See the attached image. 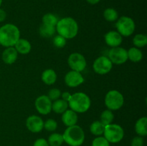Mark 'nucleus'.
<instances>
[{"label":"nucleus","instance_id":"2","mask_svg":"<svg viewBox=\"0 0 147 146\" xmlns=\"http://www.w3.org/2000/svg\"><path fill=\"white\" fill-rule=\"evenodd\" d=\"M55 27L58 34L66 40L74 38L78 33V24L72 17H65L58 20Z\"/></svg>","mask_w":147,"mask_h":146},{"label":"nucleus","instance_id":"4","mask_svg":"<svg viewBox=\"0 0 147 146\" xmlns=\"http://www.w3.org/2000/svg\"><path fill=\"white\" fill-rule=\"evenodd\" d=\"M90 97L84 92L74 93L68 101V107L70 110L77 113H86L90 109Z\"/></svg>","mask_w":147,"mask_h":146},{"label":"nucleus","instance_id":"34","mask_svg":"<svg viewBox=\"0 0 147 146\" xmlns=\"http://www.w3.org/2000/svg\"><path fill=\"white\" fill-rule=\"evenodd\" d=\"M33 146H50L47 140L44 138H38L34 141Z\"/></svg>","mask_w":147,"mask_h":146},{"label":"nucleus","instance_id":"12","mask_svg":"<svg viewBox=\"0 0 147 146\" xmlns=\"http://www.w3.org/2000/svg\"><path fill=\"white\" fill-rule=\"evenodd\" d=\"M65 82L70 87H78L84 82V77L79 72L71 70L65 76Z\"/></svg>","mask_w":147,"mask_h":146},{"label":"nucleus","instance_id":"31","mask_svg":"<svg viewBox=\"0 0 147 146\" xmlns=\"http://www.w3.org/2000/svg\"><path fill=\"white\" fill-rule=\"evenodd\" d=\"M92 146H110V143L102 136H98L92 142Z\"/></svg>","mask_w":147,"mask_h":146},{"label":"nucleus","instance_id":"8","mask_svg":"<svg viewBox=\"0 0 147 146\" xmlns=\"http://www.w3.org/2000/svg\"><path fill=\"white\" fill-rule=\"evenodd\" d=\"M67 63L72 70L79 72L83 71L87 66V62L85 57L78 52L70 54L67 59Z\"/></svg>","mask_w":147,"mask_h":146},{"label":"nucleus","instance_id":"10","mask_svg":"<svg viewBox=\"0 0 147 146\" xmlns=\"http://www.w3.org/2000/svg\"><path fill=\"white\" fill-rule=\"evenodd\" d=\"M108 57L112 64H122L128 60L127 50L121 47H113L109 50Z\"/></svg>","mask_w":147,"mask_h":146},{"label":"nucleus","instance_id":"35","mask_svg":"<svg viewBox=\"0 0 147 146\" xmlns=\"http://www.w3.org/2000/svg\"><path fill=\"white\" fill-rule=\"evenodd\" d=\"M71 96H72V94H70V92H64L62 93L60 97H62V100H65V101H66L68 102V101L70 100V99L71 98Z\"/></svg>","mask_w":147,"mask_h":146},{"label":"nucleus","instance_id":"28","mask_svg":"<svg viewBox=\"0 0 147 146\" xmlns=\"http://www.w3.org/2000/svg\"><path fill=\"white\" fill-rule=\"evenodd\" d=\"M42 20V24L56 27L59 19L54 14L47 13V14H45L43 16Z\"/></svg>","mask_w":147,"mask_h":146},{"label":"nucleus","instance_id":"19","mask_svg":"<svg viewBox=\"0 0 147 146\" xmlns=\"http://www.w3.org/2000/svg\"><path fill=\"white\" fill-rule=\"evenodd\" d=\"M147 117H142L135 124V131L138 135L144 137L147 135Z\"/></svg>","mask_w":147,"mask_h":146},{"label":"nucleus","instance_id":"18","mask_svg":"<svg viewBox=\"0 0 147 146\" xmlns=\"http://www.w3.org/2000/svg\"><path fill=\"white\" fill-rule=\"evenodd\" d=\"M41 79L42 81L45 84L51 85L54 84L57 80V74L53 69H47L42 73Z\"/></svg>","mask_w":147,"mask_h":146},{"label":"nucleus","instance_id":"29","mask_svg":"<svg viewBox=\"0 0 147 146\" xmlns=\"http://www.w3.org/2000/svg\"><path fill=\"white\" fill-rule=\"evenodd\" d=\"M66 42H67V40L65 37L60 35V34L56 35L53 40V44L56 47H57V48H63V47H64L66 44Z\"/></svg>","mask_w":147,"mask_h":146},{"label":"nucleus","instance_id":"9","mask_svg":"<svg viewBox=\"0 0 147 146\" xmlns=\"http://www.w3.org/2000/svg\"><path fill=\"white\" fill-rule=\"evenodd\" d=\"M113 64L106 56H100L98 57L93 64V69L96 73L98 74H106L112 70Z\"/></svg>","mask_w":147,"mask_h":146},{"label":"nucleus","instance_id":"25","mask_svg":"<svg viewBox=\"0 0 147 146\" xmlns=\"http://www.w3.org/2000/svg\"><path fill=\"white\" fill-rule=\"evenodd\" d=\"M103 17L106 21L112 22L119 19V13L115 9L107 8L103 11Z\"/></svg>","mask_w":147,"mask_h":146},{"label":"nucleus","instance_id":"32","mask_svg":"<svg viewBox=\"0 0 147 146\" xmlns=\"http://www.w3.org/2000/svg\"><path fill=\"white\" fill-rule=\"evenodd\" d=\"M61 96V91L57 88H53L49 91L47 97L50 99L51 101H55L60 98Z\"/></svg>","mask_w":147,"mask_h":146},{"label":"nucleus","instance_id":"33","mask_svg":"<svg viewBox=\"0 0 147 146\" xmlns=\"http://www.w3.org/2000/svg\"><path fill=\"white\" fill-rule=\"evenodd\" d=\"M144 140L143 137L139 135L134 137L131 142V146H144Z\"/></svg>","mask_w":147,"mask_h":146},{"label":"nucleus","instance_id":"30","mask_svg":"<svg viewBox=\"0 0 147 146\" xmlns=\"http://www.w3.org/2000/svg\"><path fill=\"white\" fill-rule=\"evenodd\" d=\"M44 128L49 132L55 131L57 128V123L53 119H48L44 123Z\"/></svg>","mask_w":147,"mask_h":146},{"label":"nucleus","instance_id":"17","mask_svg":"<svg viewBox=\"0 0 147 146\" xmlns=\"http://www.w3.org/2000/svg\"><path fill=\"white\" fill-rule=\"evenodd\" d=\"M14 47L17 52L22 54H27L31 51L32 46L30 42L25 39L20 38L16 44H14Z\"/></svg>","mask_w":147,"mask_h":146},{"label":"nucleus","instance_id":"36","mask_svg":"<svg viewBox=\"0 0 147 146\" xmlns=\"http://www.w3.org/2000/svg\"><path fill=\"white\" fill-rule=\"evenodd\" d=\"M7 18V13L4 9L0 8V22H2Z\"/></svg>","mask_w":147,"mask_h":146},{"label":"nucleus","instance_id":"3","mask_svg":"<svg viewBox=\"0 0 147 146\" xmlns=\"http://www.w3.org/2000/svg\"><path fill=\"white\" fill-rule=\"evenodd\" d=\"M64 143L70 146H80L85 140L84 130L79 125L67 127L63 134Z\"/></svg>","mask_w":147,"mask_h":146},{"label":"nucleus","instance_id":"11","mask_svg":"<svg viewBox=\"0 0 147 146\" xmlns=\"http://www.w3.org/2000/svg\"><path fill=\"white\" fill-rule=\"evenodd\" d=\"M52 104L53 102L47 95H40L34 102V106L37 111L43 115H46L51 113Z\"/></svg>","mask_w":147,"mask_h":146},{"label":"nucleus","instance_id":"13","mask_svg":"<svg viewBox=\"0 0 147 146\" xmlns=\"http://www.w3.org/2000/svg\"><path fill=\"white\" fill-rule=\"evenodd\" d=\"M27 128L33 133H38L44 128V121L37 115H31L26 120Z\"/></svg>","mask_w":147,"mask_h":146},{"label":"nucleus","instance_id":"26","mask_svg":"<svg viewBox=\"0 0 147 146\" xmlns=\"http://www.w3.org/2000/svg\"><path fill=\"white\" fill-rule=\"evenodd\" d=\"M113 119H114V115H113V112L107 109V110H104L100 115V121L106 126L111 124L113 123Z\"/></svg>","mask_w":147,"mask_h":146},{"label":"nucleus","instance_id":"22","mask_svg":"<svg viewBox=\"0 0 147 146\" xmlns=\"http://www.w3.org/2000/svg\"><path fill=\"white\" fill-rule=\"evenodd\" d=\"M40 35L45 38H49L53 37L56 31V27L54 26L47 25V24H42L40 27Z\"/></svg>","mask_w":147,"mask_h":146},{"label":"nucleus","instance_id":"24","mask_svg":"<svg viewBox=\"0 0 147 146\" xmlns=\"http://www.w3.org/2000/svg\"><path fill=\"white\" fill-rule=\"evenodd\" d=\"M47 143L50 146H61L64 143L63 135L57 133H53L49 136Z\"/></svg>","mask_w":147,"mask_h":146},{"label":"nucleus","instance_id":"1","mask_svg":"<svg viewBox=\"0 0 147 146\" xmlns=\"http://www.w3.org/2000/svg\"><path fill=\"white\" fill-rule=\"evenodd\" d=\"M20 38V29L14 24H6L0 27V44L3 47H14Z\"/></svg>","mask_w":147,"mask_h":146},{"label":"nucleus","instance_id":"5","mask_svg":"<svg viewBox=\"0 0 147 146\" xmlns=\"http://www.w3.org/2000/svg\"><path fill=\"white\" fill-rule=\"evenodd\" d=\"M105 105L111 111L118 110L123 107L124 104V97L118 90H110L106 94L104 100Z\"/></svg>","mask_w":147,"mask_h":146},{"label":"nucleus","instance_id":"21","mask_svg":"<svg viewBox=\"0 0 147 146\" xmlns=\"http://www.w3.org/2000/svg\"><path fill=\"white\" fill-rule=\"evenodd\" d=\"M128 60H130L133 62H139L143 58V53L142 50L137 47H131L127 50Z\"/></svg>","mask_w":147,"mask_h":146},{"label":"nucleus","instance_id":"20","mask_svg":"<svg viewBox=\"0 0 147 146\" xmlns=\"http://www.w3.org/2000/svg\"><path fill=\"white\" fill-rule=\"evenodd\" d=\"M68 107V102L62 99L55 100L52 104V110L57 114H63Z\"/></svg>","mask_w":147,"mask_h":146},{"label":"nucleus","instance_id":"14","mask_svg":"<svg viewBox=\"0 0 147 146\" xmlns=\"http://www.w3.org/2000/svg\"><path fill=\"white\" fill-rule=\"evenodd\" d=\"M104 40L106 44L111 48L119 47L123 42L122 36L117 31H110L107 32L105 34Z\"/></svg>","mask_w":147,"mask_h":146},{"label":"nucleus","instance_id":"38","mask_svg":"<svg viewBox=\"0 0 147 146\" xmlns=\"http://www.w3.org/2000/svg\"><path fill=\"white\" fill-rule=\"evenodd\" d=\"M2 1H3V0H0V7H1V4H2Z\"/></svg>","mask_w":147,"mask_h":146},{"label":"nucleus","instance_id":"15","mask_svg":"<svg viewBox=\"0 0 147 146\" xmlns=\"http://www.w3.org/2000/svg\"><path fill=\"white\" fill-rule=\"evenodd\" d=\"M62 121L63 124L67 127H70L77 124L78 121V113L72 110H68L64 112L62 114Z\"/></svg>","mask_w":147,"mask_h":146},{"label":"nucleus","instance_id":"16","mask_svg":"<svg viewBox=\"0 0 147 146\" xmlns=\"http://www.w3.org/2000/svg\"><path fill=\"white\" fill-rule=\"evenodd\" d=\"M18 57V52L14 47H6L1 54V58L5 64H11L14 63Z\"/></svg>","mask_w":147,"mask_h":146},{"label":"nucleus","instance_id":"23","mask_svg":"<svg viewBox=\"0 0 147 146\" xmlns=\"http://www.w3.org/2000/svg\"><path fill=\"white\" fill-rule=\"evenodd\" d=\"M105 130V125L100 121H94L90 126V131L93 135L96 136H100L103 134Z\"/></svg>","mask_w":147,"mask_h":146},{"label":"nucleus","instance_id":"27","mask_svg":"<svg viewBox=\"0 0 147 146\" xmlns=\"http://www.w3.org/2000/svg\"><path fill=\"white\" fill-rule=\"evenodd\" d=\"M133 44L135 47L142 48L147 44V36L144 34H137L133 39Z\"/></svg>","mask_w":147,"mask_h":146},{"label":"nucleus","instance_id":"37","mask_svg":"<svg viewBox=\"0 0 147 146\" xmlns=\"http://www.w3.org/2000/svg\"><path fill=\"white\" fill-rule=\"evenodd\" d=\"M88 3H89L90 4L92 5H94V4H97L98 3L100 2V0H86Z\"/></svg>","mask_w":147,"mask_h":146},{"label":"nucleus","instance_id":"6","mask_svg":"<svg viewBox=\"0 0 147 146\" xmlns=\"http://www.w3.org/2000/svg\"><path fill=\"white\" fill-rule=\"evenodd\" d=\"M103 135L110 143H118L123 140L124 137V130L119 125L111 123L105 126Z\"/></svg>","mask_w":147,"mask_h":146},{"label":"nucleus","instance_id":"7","mask_svg":"<svg viewBox=\"0 0 147 146\" xmlns=\"http://www.w3.org/2000/svg\"><path fill=\"white\" fill-rule=\"evenodd\" d=\"M116 27L117 31L122 37H129L134 32L136 24L131 17L123 16L116 20Z\"/></svg>","mask_w":147,"mask_h":146}]
</instances>
